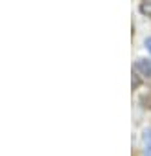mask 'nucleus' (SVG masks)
<instances>
[{
    "label": "nucleus",
    "mask_w": 151,
    "mask_h": 156,
    "mask_svg": "<svg viewBox=\"0 0 151 156\" xmlns=\"http://www.w3.org/2000/svg\"><path fill=\"white\" fill-rule=\"evenodd\" d=\"M133 70H134V75L138 77H151V59H144V57L136 59Z\"/></svg>",
    "instance_id": "nucleus-1"
},
{
    "label": "nucleus",
    "mask_w": 151,
    "mask_h": 156,
    "mask_svg": "<svg viewBox=\"0 0 151 156\" xmlns=\"http://www.w3.org/2000/svg\"><path fill=\"white\" fill-rule=\"evenodd\" d=\"M138 11H140L144 17H149V19H151V0H149V2H140Z\"/></svg>",
    "instance_id": "nucleus-2"
},
{
    "label": "nucleus",
    "mask_w": 151,
    "mask_h": 156,
    "mask_svg": "<svg viewBox=\"0 0 151 156\" xmlns=\"http://www.w3.org/2000/svg\"><path fill=\"white\" fill-rule=\"evenodd\" d=\"M144 44H145V48H147V51L151 53V37H147V39L144 41Z\"/></svg>",
    "instance_id": "nucleus-3"
},
{
    "label": "nucleus",
    "mask_w": 151,
    "mask_h": 156,
    "mask_svg": "<svg viewBox=\"0 0 151 156\" xmlns=\"http://www.w3.org/2000/svg\"><path fill=\"white\" fill-rule=\"evenodd\" d=\"M145 156H151V141L145 143Z\"/></svg>",
    "instance_id": "nucleus-4"
}]
</instances>
